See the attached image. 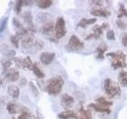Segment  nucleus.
<instances>
[{"label": "nucleus", "mask_w": 127, "mask_h": 119, "mask_svg": "<svg viewBox=\"0 0 127 119\" xmlns=\"http://www.w3.org/2000/svg\"><path fill=\"white\" fill-rule=\"evenodd\" d=\"M91 4H94L95 6H103L104 2H103V1H92Z\"/></svg>", "instance_id": "obj_35"}, {"label": "nucleus", "mask_w": 127, "mask_h": 119, "mask_svg": "<svg viewBox=\"0 0 127 119\" xmlns=\"http://www.w3.org/2000/svg\"><path fill=\"white\" fill-rule=\"evenodd\" d=\"M122 43H123V45L127 47V33H126V34H124V35H123Z\"/></svg>", "instance_id": "obj_36"}, {"label": "nucleus", "mask_w": 127, "mask_h": 119, "mask_svg": "<svg viewBox=\"0 0 127 119\" xmlns=\"http://www.w3.org/2000/svg\"><path fill=\"white\" fill-rule=\"evenodd\" d=\"M118 80H119L120 85L127 87V71L120 72L118 75Z\"/></svg>", "instance_id": "obj_20"}, {"label": "nucleus", "mask_w": 127, "mask_h": 119, "mask_svg": "<svg viewBox=\"0 0 127 119\" xmlns=\"http://www.w3.org/2000/svg\"><path fill=\"white\" fill-rule=\"evenodd\" d=\"M52 5H53V1H51V0H40L37 2V5L42 9L50 7Z\"/></svg>", "instance_id": "obj_23"}, {"label": "nucleus", "mask_w": 127, "mask_h": 119, "mask_svg": "<svg viewBox=\"0 0 127 119\" xmlns=\"http://www.w3.org/2000/svg\"><path fill=\"white\" fill-rule=\"evenodd\" d=\"M24 5V1H21V0H19V1H16V12L19 13L20 10H21L22 8V5Z\"/></svg>", "instance_id": "obj_32"}, {"label": "nucleus", "mask_w": 127, "mask_h": 119, "mask_svg": "<svg viewBox=\"0 0 127 119\" xmlns=\"http://www.w3.org/2000/svg\"><path fill=\"white\" fill-rule=\"evenodd\" d=\"M116 26L119 27L120 29H122V30L125 29V28L127 27V24H126V23H125V21L121 20V19H118V20L116 21Z\"/></svg>", "instance_id": "obj_29"}, {"label": "nucleus", "mask_w": 127, "mask_h": 119, "mask_svg": "<svg viewBox=\"0 0 127 119\" xmlns=\"http://www.w3.org/2000/svg\"><path fill=\"white\" fill-rule=\"evenodd\" d=\"M85 47V44L76 37L73 35L68 41V44L66 45V48L70 51H78L82 50Z\"/></svg>", "instance_id": "obj_5"}, {"label": "nucleus", "mask_w": 127, "mask_h": 119, "mask_svg": "<svg viewBox=\"0 0 127 119\" xmlns=\"http://www.w3.org/2000/svg\"><path fill=\"white\" fill-rule=\"evenodd\" d=\"M7 111L10 113V114H16L17 112V106L16 104L10 103L7 105Z\"/></svg>", "instance_id": "obj_26"}, {"label": "nucleus", "mask_w": 127, "mask_h": 119, "mask_svg": "<svg viewBox=\"0 0 127 119\" xmlns=\"http://www.w3.org/2000/svg\"><path fill=\"white\" fill-rule=\"evenodd\" d=\"M54 31H55V37L56 40L61 39L66 35L65 21L63 17H58L56 19Z\"/></svg>", "instance_id": "obj_4"}, {"label": "nucleus", "mask_w": 127, "mask_h": 119, "mask_svg": "<svg viewBox=\"0 0 127 119\" xmlns=\"http://www.w3.org/2000/svg\"><path fill=\"white\" fill-rule=\"evenodd\" d=\"M19 39H20V38H19L16 35V36H12V37H11V38H10L11 43L15 45V47H18V46H19V44H18Z\"/></svg>", "instance_id": "obj_28"}, {"label": "nucleus", "mask_w": 127, "mask_h": 119, "mask_svg": "<svg viewBox=\"0 0 127 119\" xmlns=\"http://www.w3.org/2000/svg\"><path fill=\"white\" fill-rule=\"evenodd\" d=\"M32 70H33L34 74L38 78H44V77H45V74H44V72L39 68V66H38V65H37L36 63H34L33 67H32Z\"/></svg>", "instance_id": "obj_22"}, {"label": "nucleus", "mask_w": 127, "mask_h": 119, "mask_svg": "<svg viewBox=\"0 0 127 119\" xmlns=\"http://www.w3.org/2000/svg\"><path fill=\"white\" fill-rule=\"evenodd\" d=\"M10 65H11L10 60H6L3 63V71H4V73H6L7 69L10 67Z\"/></svg>", "instance_id": "obj_30"}, {"label": "nucleus", "mask_w": 127, "mask_h": 119, "mask_svg": "<svg viewBox=\"0 0 127 119\" xmlns=\"http://www.w3.org/2000/svg\"><path fill=\"white\" fill-rule=\"evenodd\" d=\"M74 99L68 94H63L61 96V105L64 108L69 110V108L74 105Z\"/></svg>", "instance_id": "obj_7"}, {"label": "nucleus", "mask_w": 127, "mask_h": 119, "mask_svg": "<svg viewBox=\"0 0 127 119\" xmlns=\"http://www.w3.org/2000/svg\"><path fill=\"white\" fill-rule=\"evenodd\" d=\"M55 56H56V55L53 52H44L40 56V61L42 64H44L45 66H48L54 61Z\"/></svg>", "instance_id": "obj_8"}, {"label": "nucleus", "mask_w": 127, "mask_h": 119, "mask_svg": "<svg viewBox=\"0 0 127 119\" xmlns=\"http://www.w3.org/2000/svg\"><path fill=\"white\" fill-rule=\"evenodd\" d=\"M96 22V18H90V19H86V18H83L80 20V22L78 23L77 27H82V28H85V27L89 26V25H93Z\"/></svg>", "instance_id": "obj_17"}, {"label": "nucleus", "mask_w": 127, "mask_h": 119, "mask_svg": "<svg viewBox=\"0 0 127 119\" xmlns=\"http://www.w3.org/2000/svg\"><path fill=\"white\" fill-rule=\"evenodd\" d=\"M109 27H109L108 23H103L101 26H96V27H94L93 33L88 35L87 37H85V39L89 40V39H92V38H94V39H99L102 37V35H103V30L108 29Z\"/></svg>", "instance_id": "obj_6"}, {"label": "nucleus", "mask_w": 127, "mask_h": 119, "mask_svg": "<svg viewBox=\"0 0 127 119\" xmlns=\"http://www.w3.org/2000/svg\"><path fill=\"white\" fill-rule=\"evenodd\" d=\"M54 29H55V26H54V23L52 21L45 24L42 27V28H41L43 34H45L47 37L52 36V33L54 32Z\"/></svg>", "instance_id": "obj_12"}, {"label": "nucleus", "mask_w": 127, "mask_h": 119, "mask_svg": "<svg viewBox=\"0 0 127 119\" xmlns=\"http://www.w3.org/2000/svg\"><path fill=\"white\" fill-rule=\"evenodd\" d=\"M107 56L112 58V66L114 69L124 68L127 66L126 55L123 51H115L107 54Z\"/></svg>", "instance_id": "obj_1"}, {"label": "nucleus", "mask_w": 127, "mask_h": 119, "mask_svg": "<svg viewBox=\"0 0 127 119\" xmlns=\"http://www.w3.org/2000/svg\"><path fill=\"white\" fill-rule=\"evenodd\" d=\"M64 84V81L61 77H56L51 78L46 85V90L48 94L52 95H59L63 89Z\"/></svg>", "instance_id": "obj_2"}, {"label": "nucleus", "mask_w": 127, "mask_h": 119, "mask_svg": "<svg viewBox=\"0 0 127 119\" xmlns=\"http://www.w3.org/2000/svg\"><path fill=\"white\" fill-rule=\"evenodd\" d=\"M8 94L14 98H18L19 94H20V91H19V88L16 85H10L8 87Z\"/></svg>", "instance_id": "obj_21"}, {"label": "nucleus", "mask_w": 127, "mask_h": 119, "mask_svg": "<svg viewBox=\"0 0 127 119\" xmlns=\"http://www.w3.org/2000/svg\"><path fill=\"white\" fill-rule=\"evenodd\" d=\"M89 108H93L95 111L98 112V113H101V114H107L109 115L111 113V109L108 108V107H103L102 106H99L98 104L93 103L89 105Z\"/></svg>", "instance_id": "obj_10"}, {"label": "nucleus", "mask_w": 127, "mask_h": 119, "mask_svg": "<svg viewBox=\"0 0 127 119\" xmlns=\"http://www.w3.org/2000/svg\"><path fill=\"white\" fill-rule=\"evenodd\" d=\"M91 14L95 16H100V17H107L111 15V12L104 8H94L91 10Z\"/></svg>", "instance_id": "obj_9"}, {"label": "nucleus", "mask_w": 127, "mask_h": 119, "mask_svg": "<svg viewBox=\"0 0 127 119\" xmlns=\"http://www.w3.org/2000/svg\"><path fill=\"white\" fill-rule=\"evenodd\" d=\"M76 119H92V114L90 110H85L82 107L79 111V116H77Z\"/></svg>", "instance_id": "obj_19"}, {"label": "nucleus", "mask_w": 127, "mask_h": 119, "mask_svg": "<svg viewBox=\"0 0 127 119\" xmlns=\"http://www.w3.org/2000/svg\"><path fill=\"white\" fill-rule=\"evenodd\" d=\"M0 51H1V53L5 56H6V57H14L15 55H16L15 50L11 49L7 45H5V44H4V45H1V46H0Z\"/></svg>", "instance_id": "obj_11"}, {"label": "nucleus", "mask_w": 127, "mask_h": 119, "mask_svg": "<svg viewBox=\"0 0 127 119\" xmlns=\"http://www.w3.org/2000/svg\"><path fill=\"white\" fill-rule=\"evenodd\" d=\"M13 119H15V118H13Z\"/></svg>", "instance_id": "obj_38"}, {"label": "nucleus", "mask_w": 127, "mask_h": 119, "mask_svg": "<svg viewBox=\"0 0 127 119\" xmlns=\"http://www.w3.org/2000/svg\"><path fill=\"white\" fill-rule=\"evenodd\" d=\"M5 78L7 81L10 82H15L19 78V72L15 70V69H10L7 70V73L5 74Z\"/></svg>", "instance_id": "obj_13"}, {"label": "nucleus", "mask_w": 127, "mask_h": 119, "mask_svg": "<svg viewBox=\"0 0 127 119\" xmlns=\"http://www.w3.org/2000/svg\"><path fill=\"white\" fill-rule=\"evenodd\" d=\"M33 65H34V63L32 62L31 58H30L29 56H27V57H25V58L23 59L22 67H26V68L32 69V67H33Z\"/></svg>", "instance_id": "obj_25"}, {"label": "nucleus", "mask_w": 127, "mask_h": 119, "mask_svg": "<svg viewBox=\"0 0 127 119\" xmlns=\"http://www.w3.org/2000/svg\"><path fill=\"white\" fill-rule=\"evenodd\" d=\"M103 89L110 98H115L121 95L122 90L117 83L114 82L110 78H106L103 82Z\"/></svg>", "instance_id": "obj_3"}, {"label": "nucleus", "mask_w": 127, "mask_h": 119, "mask_svg": "<svg viewBox=\"0 0 127 119\" xmlns=\"http://www.w3.org/2000/svg\"><path fill=\"white\" fill-rule=\"evenodd\" d=\"M117 17H118L119 19L123 18V17H127V9H126V7L125 6V5H123V4H121V5H120Z\"/></svg>", "instance_id": "obj_24"}, {"label": "nucleus", "mask_w": 127, "mask_h": 119, "mask_svg": "<svg viewBox=\"0 0 127 119\" xmlns=\"http://www.w3.org/2000/svg\"><path fill=\"white\" fill-rule=\"evenodd\" d=\"M96 104H98L99 106H103V107H108V108H110V107L113 106V102L107 100V99H106L105 97H103V96L98 97L97 99H96Z\"/></svg>", "instance_id": "obj_18"}, {"label": "nucleus", "mask_w": 127, "mask_h": 119, "mask_svg": "<svg viewBox=\"0 0 127 119\" xmlns=\"http://www.w3.org/2000/svg\"><path fill=\"white\" fill-rule=\"evenodd\" d=\"M31 119H36V118H35V117H32V118Z\"/></svg>", "instance_id": "obj_37"}, {"label": "nucleus", "mask_w": 127, "mask_h": 119, "mask_svg": "<svg viewBox=\"0 0 127 119\" xmlns=\"http://www.w3.org/2000/svg\"><path fill=\"white\" fill-rule=\"evenodd\" d=\"M106 38L111 41H114L115 40V33L113 29H109L108 31L106 32Z\"/></svg>", "instance_id": "obj_27"}, {"label": "nucleus", "mask_w": 127, "mask_h": 119, "mask_svg": "<svg viewBox=\"0 0 127 119\" xmlns=\"http://www.w3.org/2000/svg\"><path fill=\"white\" fill-rule=\"evenodd\" d=\"M34 46L37 48V49H41V48L43 47V45H44V44H43L42 41H40V40H37V41H35V42L34 43Z\"/></svg>", "instance_id": "obj_34"}, {"label": "nucleus", "mask_w": 127, "mask_h": 119, "mask_svg": "<svg viewBox=\"0 0 127 119\" xmlns=\"http://www.w3.org/2000/svg\"><path fill=\"white\" fill-rule=\"evenodd\" d=\"M108 49V46L104 44L103 45H101L100 46H98L96 48V50H95V54H96V57L98 59H103L104 57V53H105L106 51Z\"/></svg>", "instance_id": "obj_16"}, {"label": "nucleus", "mask_w": 127, "mask_h": 119, "mask_svg": "<svg viewBox=\"0 0 127 119\" xmlns=\"http://www.w3.org/2000/svg\"><path fill=\"white\" fill-rule=\"evenodd\" d=\"M34 37L32 35H28V36H26V37H23V40H22V45L24 46L25 48H29L31 47L32 45H34Z\"/></svg>", "instance_id": "obj_15"}, {"label": "nucleus", "mask_w": 127, "mask_h": 119, "mask_svg": "<svg viewBox=\"0 0 127 119\" xmlns=\"http://www.w3.org/2000/svg\"><path fill=\"white\" fill-rule=\"evenodd\" d=\"M59 119H76L77 116L74 111L72 110H65V111L59 113L58 114Z\"/></svg>", "instance_id": "obj_14"}, {"label": "nucleus", "mask_w": 127, "mask_h": 119, "mask_svg": "<svg viewBox=\"0 0 127 119\" xmlns=\"http://www.w3.org/2000/svg\"><path fill=\"white\" fill-rule=\"evenodd\" d=\"M29 85H30V88L32 89V91H33V93H34V95H37V94H38V90H37L36 86L34 85V83L30 82L29 83Z\"/></svg>", "instance_id": "obj_33"}, {"label": "nucleus", "mask_w": 127, "mask_h": 119, "mask_svg": "<svg viewBox=\"0 0 127 119\" xmlns=\"http://www.w3.org/2000/svg\"><path fill=\"white\" fill-rule=\"evenodd\" d=\"M6 22H7V17H5V18L2 19V21L0 22V32H3L5 27V25H6Z\"/></svg>", "instance_id": "obj_31"}]
</instances>
